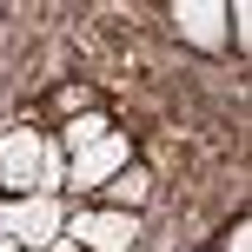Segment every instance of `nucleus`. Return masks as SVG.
Listing matches in <instances>:
<instances>
[{
	"instance_id": "f257e3e1",
	"label": "nucleus",
	"mask_w": 252,
	"mask_h": 252,
	"mask_svg": "<svg viewBox=\"0 0 252 252\" xmlns=\"http://www.w3.org/2000/svg\"><path fill=\"white\" fill-rule=\"evenodd\" d=\"M139 213H106V206H66V239L87 252H133L139 246Z\"/></svg>"
},
{
	"instance_id": "f03ea898",
	"label": "nucleus",
	"mask_w": 252,
	"mask_h": 252,
	"mask_svg": "<svg viewBox=\"0 0 252 252\" xmlns=\"http://www.w3.org/2000/svg\"><path fill=\"white\" fill-rule=\"evenodd\" d=\"M120 166H133V139H126V133H106L100 146L73 153V166H66V186H60V199L73 192V206H87V192H100L106 179L120 173Z\"/></svg>"
},
{
	"instance_id": "7ed1b4c3",
	"label": "nucleus",
	"mask_w": 252,
	"mask_h": 252,
	"mask_svg": "<svg viewBox=\"0 0 252 252\" xmlns=\"http://www.w3.org/2000/svg\"><path fill=\"white\" fill-rule=\"evenodd\" d=\"M60 232H66V199L60 192H27V199H13V246L20 252H47Z\"/></svg>"
},
{
	"instance_id": "20e7f679",
	"label": "nucleus",
	"mask_w": 252,
	"mask_h": 252,
	"mask_svg": "<svg viewBox=\"0 0 252 252\" xmlns=\"http://www.w3.org/2000/svg\"><path fill=\"white\" fill-rule=\"evenodd\" d=\"M33 173H40V133L33 126H7L0 133V186H13L27 199L33 192Z\"/></svg>"
},
{
	"instance_id": "39448f33",
	"label": "nucleus",
	"mask_w": 252,
	"mask_h": 252,
	"mask_svg": "<svg viewBox=\"0 0 252 252\" xmlns=\"http://www.w3.org/2000/svg\"><path fill=\"white\" fill-rule=\"evenodd\" d=\"M173 27H179V40H192V47H206V53L226 47V7H219V0H179Z\"/></svg>"
},
{
	"instance_id": "423d86ee",
	"label": "nucleus",
	"mask_w": 252,
	"mask_h": 252,
	"mask_svg": "<svg viewBox=\"0 0 252 252\" xmlns=\"http://www.w3.org/2000/svg\"><path fill=\"white\" fill-rule=\"evenodd\" d=\"M146 186H153V179L139 173V166H120V173L100 186V206H106V213H139V206H146Z\"/></svg>"
},
{
	"instance_id": "0eeeda50",
	"label": "nucleus",
	"mask_w": 252,
	"mask_h": 252,
	"mask_svg": "<svg viewBox=\"0 0 252 252\" xmlns=\"http://www.w3.org/2000/svg\"><path fill=\"white\" fill-rule=\"evenodd\" d=\"M106 133H113V120L87 106V113H73V126H66V153H87V146H100Z\"/></svg>"
},
{
	"instance_id": "6e6552de",
	"label": "nucleus",
	"mask_w": 252,
	"mask_h": 252,
	"mask_svg": "<svg viewBox=\"0 0 252 252\" xmlns=\"http://www.w3.org/2000/svg\"><path fill=\"white\" fill-rule=\"evenodd\" d=\"M66 186V153L53 139H40V173H33V192H60Z\"/></svg>"
},
{
	"instance_id": "1a4fd4ad",
	"label": "nucleus",
	"mask_w": 252,
	"mask_h": 252,
	"mask_svg": "<svg viewBox=\"0 0 252 252\" xmlns=\"http://www.w3.org/2000/svg\"><path fill=\"white\" fill-rule=\"evenodd\" d=\"M219 252H252V226H246V219H232V226H226V239H219Z\"/></svg>"
},
{
	"instance_id": "9d476101",
	"label": "nucleus",
	"mask_w": 252,
	"mask_h": 252,
	"mask_svg": "<svg viewBox=\"0 0 252 252\" xmlns=\"http://www.w3.org/2000/svg\"><path fill=\"white\" fill-rule=\"evenodd\" d=\"M0 246H13V199H0Z\"/></svg>"
},
{
	"instance_id": "9b49d317",
	"label": "nucleus",
	"mask_w": 252,
	"mask_h": 252,
	"mask_svg": "<svg viewBox=\"0 0 252 252\" xmlns=\"http://www.w3.org/2000/svg\"><path fill=\"white\" fill-rule=\"evenodd\" d=\"M47 252H87V246H73V239H66V232H60V239H53Z\"/></svg>"
},
{
	"instance_id": "f8f14e48",
	"label": "nucleus",
	"mask_w": 252,
	"mask_h": 252,
	"mask_svg": "<svg viewBox=\"0 0 252 252\" xmlns=\"http://www.w3.org/2000/svg\"><path fill=\"white\" fill-rule=\"evenodd\" d=\"M0 252H20V246H0Z\"/></svg>"
}]
</instances>
